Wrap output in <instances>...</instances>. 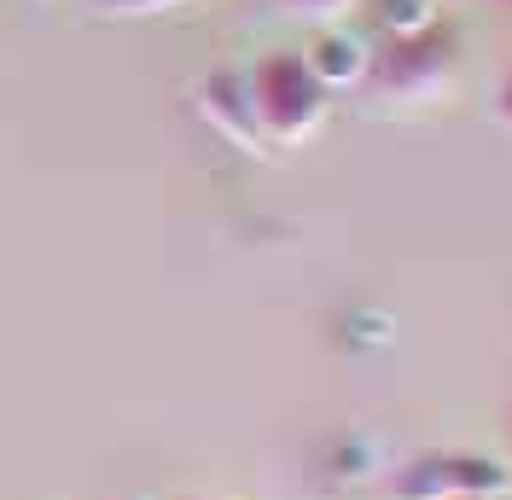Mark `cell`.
<instances>
[{
	"mask_svg": "<svg viewBox=\"0 0 512 500\" xmlns=\"http://www.w3.org/2000/svg\"><path fill=\"white\" fill-rule=\"evenodd\" d=\"M198 111L210 117V128H222L233 146L268 152V140H262V128H256V111H251V88H245L239 70H210L204 88H198Z\"/></svg>",
	"mask_w": 512,
	"mask_h": 500,
	"instance_id": "4",
	"label": "cell"
},
{
	"mask_svg": "<svg viewBox=\"0 0 512 500\" xmlns=\"http://www.w3.org/2000/svg\"><path fill=\"white\" fill-rule=\"evenodd\" d=\"M379 6H384V30L390 35H419L437 24L431 0H379Z\"/></svg>",
	"mask_w": 512,
	"mask_h": 500,
	"instance_id": "6",
	"label": "cell"
},
{
	"mask_svg": "<svg viewBox=\"0 0 512 500\" xmlns=\"http://www.w3.org/2000/svg\"><path fill=\"white\" fill-rule=\"evenodd\" d=\"M512 471L489 454H419L396 471V500H501Z\"/></svg>",
	"mask_w": 512,
	"mask_h": 500,
	"instance_id": "2",
	"label": "cell"
},
{
	"mask_svg": "<svg viewBox=\"0 0 512 500\" xmlns=\"http://www.w3.org/2000/svg\"><path fill=\"white\" fill-rule=\"evenodd\" d=\"M460 500H472V495H460Z\"/></svg>",
	"mask_w": 512,
	"mask_h": 500,
	"instance_id": "11",
	"label": "cell"
},
{
	"mask_svg": "<svg viewBox=\"0 0 512 500\" xmlns=\"http://www.w3.org/2000/svg\"><path fill=\"white\" fill-rule=\"evenodd\" d=\"M291 12H315V18H338V12H355L361 0H286Z\"/></svg>",
	"mask_w": 512,
	"mask_h": 500,
	"instance_id": "7",
	"label": "cell"
},
{
	"mask_svg": "<svg viewBox=\"0 0 512 500\" xmlns=\"http://www.w3.org/2000/svg\"><path fill=\"white\" fill-rule=\"evenodd\" d=\"M175 500H198V495H175Z\"/></svg>",
	"mask_w": 512,
	"mask_h": 500,
	"instance_id": "10",
	"label": "cell"
},
{
	"mask_svg": "<svg viewBox=\"0 0 512 500\" xmlns=\"http://www.w3.org/2000/svg\"><path fill=\"white\" fill-rule=\"evenodd\" d=\"M303 59H309V70H315V82L326 88V94H338V88H355L361 76H373V53H367L355 35H344V30L315 35Z\"/></svg>",
	"mask_w": 512,
	"mask_h": 500,
	"instance_id": "5",
	"label": "cell"
},
{
	"mask_svg": "<svg viewBox=\"0 0 512 500\" xmlns=\"http://www.w3.org/2000/svg\"><path fill=\"white\" fill-rule=\"evenodd\" d=\"M245 88L268 146H303L326 123V88L315 82L303 53H262L245 70Z\"/></svg>",
	"mask_w": 512,
	"mask_h": 500,
	"instance_id": "1",
	"label": "cell"
},
{
	"mask_svg": "<svg viewBox=\"0 0 512 500\" xmlns=\"http://www.w3.org/2000/svg\"><path fill=\"white\" fill-rule=\"evenodd\" d=\"M111 6H123V12H158V6H175V0H111Z\"/></svg>",
	"mask_w": 512,
	"mask_h": 500,
	"instance_id": "9",
	"label": "cell"
},
{
	"mask_svg": "<svg viewBox=\"0 0 512 500\" xmlns=\"http://www.w3.org/2000/svg\"><path fill=\"white\" fill-rule=\"evenodd\" d=\"M495 117H501V123H512V76L501 82V94H495Z\"/></svg>",
	"mask_w": 512,
	"mask_h": 500,
	"instance_id": "8",
	"label": "cell"
},
{
	"mask_svg": "<svg viewBox=\"0 0 512 500\" xmlns=\"http://www.w3.org/2000/svg\"><path fill=\"white\" fill-rule=\"evenodd\" d=\"M454 76V30L431 24L419 35H390L379 59H373V82L396 99H437Z\"/></svg>",
	"mask_w": 512,
	"mask_h": 500,
	"instance_id": "3",
	"label": "cell"
}]
</instances>
